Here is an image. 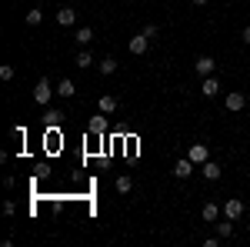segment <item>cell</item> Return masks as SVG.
Returning <instances> with one entry per match:
<instances>
[{
    "instance_id": "cell-1",
    "label": "cell",
    "mask_w": 250,
    "mask_h": 247,
    "mask_svg": "<svg viewBox=\"0 0 250 247\" xmlns=\"http://www.w3.org/2000/svg\"><path fill=\"white\" fill-rule=\"evenodd\" d=\"M54 94H57V87H54V84H50L47 77H43V80H37V87H34V100H37L40 107H47Z\"/></svg>"
},
{
    "instance_id": "cell-2",
    "label": "cell",
    "mask_w": 250,
    "mask_h": 247,
    "mask_svg": "<svg viewBox=\"0 0 250 247\" xmlns=\"http://www.w3.org/2000/svg\"><path fill=\"white\" fill-rule=\"evenodd\" d=\"M224 104H227V111H230V114H240V111L247 107V97L240 94V90H230V94L224 97Z\"/></svg>"
},
{
    "instance_id": "cell-3",
    "label": "cell",
    "mask_w": 250,
    "mask_h": 247,
    "mask_svg": "<svg viewBox=\"0 0 250 247\" xmlns=\"http://www.w3.org/2000/svg\"><path fill=\"white\" fill-rule=\"evenodd\" d=\"M187 157H190L193 164H207L210 160V151H207V144H190L187 147Z\"/></svg>"
},
{
    "instance_id": "cell-4",
    "label": "cell",
    "mask_w": 250,
    "mask_h": 247,
    "mask_svg": "<svg viewBox=\"0 0 250 247\" xmlns=\"http://www.w3.org/2000/svg\"><path fill=\"white\" fill-rule=\"evenodd\" d=\"M220 214H224V207H220V204H213V201H207V204L200 207V217H204L207 224H217V221H220Z\"/></svg>"
},
{
    "instance_id": "cell-5",
    "label": "cell",
    "mask_w": 250,
    "mask_h": 247,
    "mask_svg": "<svg viewBox=\"0 0 250 247\" xmlns=\"http://www.w3.org/2000/svg\"><path fill=\"white\" fill-rule=\"evenodd\" d=\"M224 217H230V221H240V217H244V201L230 197V201L224 204Z\"/></svg>"
},
{
    "instance_id": "cell-6",
    "label": "cell",
    "mask_w": 250,
    "mask_h": 247,
    "mask_svg": "<svg viewBox=\"0 0 250 247\" xmlns=\"http://www.w3.org/2000/svg\"><path fill=\"white\" fill-rule=\"evenodd\" d=\"M213 67H217V60H213V57H197V64H193L197 77H213Z\"/></svg>"
},
{
    "instance_id": "cell-7",
    "label": "cell",
    "mask_w": 250,
    "mask_h": 247,
    "mask_svg": "<svg viewBox=\"0 0 250 247\" xmlns=\"http://www.w3.org/2000/svg\"><path fill=\"white\" fill-rule=\"evenodd\" d=\"M193 167H197V164H193L190 157H180V160H177V167H173V177H180V180H184V177H190V174H193Z\"/></svg>"
},
{
    "instance_id": "cell-8",
    "label": "cell",
    "mask_w": 250,
    "mask_h": 247,
    "mask_svg": "<svg viewBox=\"0 0 250 247\" xmlns=\"http://www.w3.org/2000/svg\"><path fill=\"white\" fill-rule=\"evenodd\" d=\"M200 174H204L207 180H220V174H224V167H220L217 160H207V164H200Z\"/></svg>"
},
{
    "instance_id": "cell-9",
    "label": "cell",
    "mask_w": 250,
    "mask_h": 247,
    "mask_svg": "<svg viewBox=\"0 0 250 247\" xmlns=\"http://www.w3.org/2000/svg\"><path fill=\"white\" fill-rule=\"evenodd\" d=\"M97 111H100V114H114V111H117V97H114V94H100V100H97Z\"/></svg>"
},
{
    "instance_id": "cell-10",
    "label": "cell",
    "mask_w": 250,
    "mask_h": 247,
    "mask_svg": "<svg viewBox=\"0 0 250 247\" xmlns=\"http://www.w3.org/2000/svg\"><path fill=\"white\" fill-rule=\"evenodd\" d=\"M74 20H77V10H74V7H60L57 10V23L60 27H74Z\"/></svg>"
},
{
    "instance_id": "cell-11",
    "label": "cell",
    "mask_w": 250,
    "mask_h": 247,
    "mask_svg": "<svg viewBox=\"0 0 250 247\" xmlns=\"http://www.w3.org/2000/svg\"><path fill=\"white\" fill-rule=\"evenodd\" d=\"M147 44H150V40L144 37V34H137V37H130V44H127V50L140 57V54H147Z\"/></svg>"
},
{
    "instance_id": "cell-12",
    "label": "cell",
    "mask_w": 250,
    "mask_h": 247,
    "mask_svg": "<svg viewBox=\"0 0 250 247\" xmlns=\"http://www.w3.org/2000/svg\"><path fill=\"white\" fill-rule=\"evenodd\" d=\"M200 90H204V97H217L220 94V80H217V77H204Z\"/></svg>"
},
{
    "instance_id": "cell-13",
    "label": "cell",
    "mask_w": 250,
    "mask_h": 247,
    "mask_svg": "<svg viewBox=\"0 0 250 247\" xmlns=\"http://www.w3.org/2000/svg\"><path fill=\"white\" fill-rule=\"evenodd\" d=\"M57 94H60V97H67V100H74L77 87H74V80H70V77H63V80L57 84Z\"/></svg>"
},
{
    "instance_id": "cell-14",
    "label": "cell",
    "mask_w": 250,
    "mask_h": 247,
    "mask_svg": "<svg viewBox=\"0 0 250 247\" xmlns=\"http://www.w3.org/2000/svg\"><path fill=\"white\" fill-rule=\"evenodd\" d=\"M74 67H80V70H87V67H94V54H90V50H80L77 57H74Z\"/></svg>"
},
{
    "instance_id": "cell-15",
    "label": "cell",
    "mask_w": 250,
    "mask_h": 247,
    "mask_svg": "<svg viewBox=\"0 0 250 247\" xmlns=\"http://www.w3.org/2000/svg\"><path fill=\"white\" fill-rule=\"evenodd\" d=\"M233 224H237V221H230V217H224V221H217V234H220L224 241H227V237H233Z\"/></svg>"
},
{
    "instance_id": "cell-16",
    "label": "cell",
    "mask_w": 250,
    "mask_h": 247,
    "mask_svg": "<svg viewBox=\"0 0 250 247\" xmlns=\"http://www.w3.org/2000/svg\"><path fill=\"white\" fill-rule=\"evenodd\" d=\"M74 40H77L80 47H87V44L94 40V27H77V34H74Z\"/></svg>"
},
{
    "instance_id": "cell-17",
    "label": "cell",
    "mask_w": 250,
    "mask_h": 247,
    "mask_svg": "<svg viewBox=\"0 0 250 247\" xmlns=\"http://www.w3.org/2000/svg\"><path fill=\"white\" fill-rule=\"evenodd\" d=\"M87 131H90V134H104V131H107V114H104V117H100V114H97V117H90Z\"/></svg>"
},
{
    "instance_id": "cell-18",
    "label": "cell",
    "mask_w": 250,
    "mask_h": 247,
    "mask_svg": "<svg viewBox=\"0 0 250 247\" xmlns=\"http://www.w3.org/2000/svg\"><path fill=\"white\" fill-rule=\"evenodd\" d=\"M47 124H50V127H60V124H63V111H54V107H47Z\"/></svg>"
},
{
    "instance_id": "cell-19",
    "label": "cell",
    "mask_w": 250,
    "mask_h": 247,
    "mask_svg": "<svg viewBox=\"0 0 250 247\" xmlns=\"http://www.w3.org/2000/svg\"><path fill=\"white\" fill-rule=\"evenodd\" d=\"M117 190H120V194H130V190H134V180H130L127 174H120V177H117Z\"/></svg>"
},
{
    "instance_id": "cell-20",
    "label": "cell",
    "mask_w": 250,
    "mask_h": 247,
    "mask_svg": "<svg viewBox=\"0 0 250 247\" xmlns=\"http://www.w3.org/2000/svg\"><path fill=\"white\" fill-rule=\"evenodd\" d=\"M97 67H100V74H114V70H117V60L114 57H104Z\"/></svg>"
},
{
    "instance_id": "cell-21",
    "label": "cell",
    "mask_w": 250,
    "mask_h": 247,
    "mask_svg": "<svg viewBox=\"0 0 250 247\" xmlns=\"http://www.w3.org/2000/svg\"><path fill=\"white\" fill-rule=\"evenodd\" d=\"M40 20H43V10H40V7H34V10H27V23H30V27H37Z\"/></svg>"
},
{
    "instance_id": "cell-22",
    "label": "cell",
    "mask_w": 250,
    "mask_h": 247,
    "mask_svg": "<svg viewBox=\"0 0 250 247\" xmlns=\"http://www.w3.org/2000/svg\"><path fill=\"white\" fill-rule=\"evenodd\" d=\"M14 74H17L14 64H3V67H0V80H14Z\"/></svg>"
},
{
    "instance_id": "cell-23",
    "label": "cell",
    "mask_w": 250,
    "mask_h": 247,
    "mask_svg": "<svg viewBox=\"0 0 250 247\" xmlns=\"http://www.w3.org/2000/svg\"><path fill=\"white\" fill-rule=\"evenodd\" d=\"M17 214V204L14 201H3V217H14Z\"/></svg>"
},
{
    "instance_id": "cell-24",
    "label": "cell",
    "mask_w": 250,
    "mask_h": 247,
    "mask_svg": "<svg viewBox=\"0 0 250 247\" xmlns=\"http://www.w3.org/2000/svg\"><path fill=\"white\" fill-rule=\"evenodd\" d=\"M140 34H144V37H147V40H154V37H157V27H154V23H147V27L140 30Z\"/></svg>"
},
{
    "instance_id": "cell-25",
    "label": "cell",
    "mask_w": 250,
    "mask_h": 247,
    "mask_svg": "<svg viewBox=\"0 0 250 247\" xmlns=\"http://www.w3.org/2000/svg\"><path fill=\"white\" fill-rule=\"evenodd\" d=\"M240 40H244V44H250V23L244 27V30H240Z\"/></svg>"
},
{
    "instance_id": "cell-26",
    "label": "cell",
    "mask_w": 250,
    "mask_h": 247,
    "mask_svg": "<svg viewBox=\"0 0 250 247\" xmlns=\"http://www.w3.org/2000/svg\"><path fill=\"white\" fill-rule=\"evenodd\" d=\"M193 7H207V0H190Z\"/></svg>"
}]
</instances>
